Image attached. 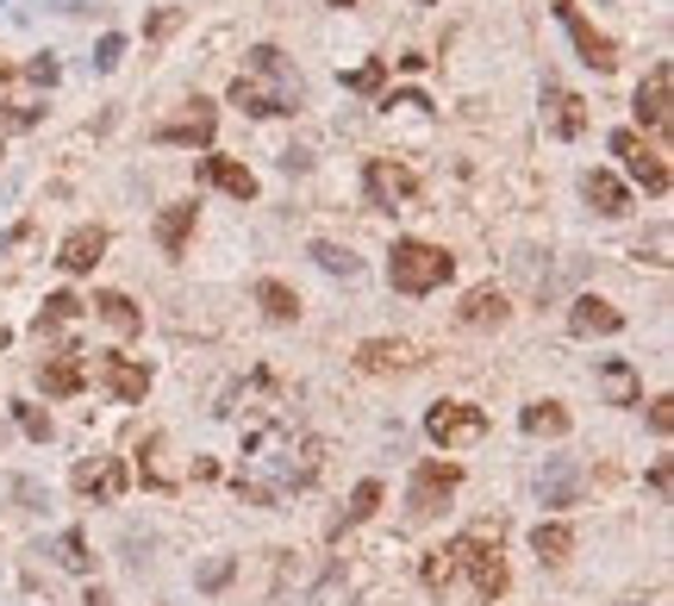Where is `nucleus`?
Masks as SVG:
<instances>
[{
	"instance_id": "nucleus-1",
	"label": "nucleus",
	"mask_w": 674,
	"mask_h": 606,
	"mask_svg": "<svg viewBox=\"0 0 674 606\" xmlns=\"http://www.w3.org/2000/svg\"><path fill=\"white\" fill-rule=\"evenodd\" d=\"M232 107H244V113H300V76L288 69V57L275 44L251 51V69L232 81Z\"/></svg>"
},
{
	"instance_id": "nucleus-2",
	"label": "nucleus",
	"mask_w": 674,
	"mask_h": 606,
	"mask_svg": "<svg viewBox=\"0 0 674 606\" xmlns=\"http://www.w3.org/2000/svg\"><path fill=\"white\" fill-rule=\"evenodd\" d=\"M500 538H506L500 519H482V526H468L463 538H456V569H468L475 601H500L506 587H512V569H506Z\"/></svg>"
},
{
	"instance_id": "nucleus-3",
	"label": "nucleus",
	"mask_w": 674,
	"mask_h": 606,
	"mask_svg": "<svg viewBox=\"0 0 674 606\" xmlns=\"http://www.w3.org/2000/svg\"><path fill=\"white\" fill-rule=\"evenodd\" d=\"M456 275V256L443 251V244H424V238H394V251H387V282L394 294H438L443 282Z\"/></svg>"
},
{
	"instance_id": "nucleus-4",
	"label": "nucleus",
	"mask_w": 674,
	"mask_h": 606,
	"mask_svg": "<svg viewBox=\"0 0 674 606\" xmlns=\"http://www.w3.org/2000/svg\"><path fill=\"white\" fill-rule=\"evenodd\" d=\"M456 488H463V470L443 463V456H424L419 470H412V482H406V519H419V526L424 519H438Z\"/></svg>"
},
{
	"instance_id": "nucleus-5",
	"label": "nucleus",
	"mask_w": 674,
	"mask_h": 606,
	"mask_svg": "<svg viewBox=\"0 0 674 606\" xmlns=\"http://www.w3.org/2000/svg\"><path fill=\"white\" fill-rule=\"evenodd\" d=\"M424 438L438 450H468L487 438V412L475 400H438V407L424 412Z\"/></svg>"
},
{
	"instance_id": "nucleus-6",
	"label": "nucleus",
	"mask_w": 674,
	"mask_h": 606,
	"mask_svg": "<svg viewBox=\"0 0 674 606\" xmlns=\"http://www.w3.org/2000/svg\"><path fill=\"white\" fill-rule=\"evenodd\" d=\"M550 13H556L562 32L575 38L581 63H587V69H599V76H612V69H618V44L606 38V32H599L594 20H581V7H575V0H550Z\"/></svg>"
},
{
	"instance_id": "nucleus-7",
	"label": "nucleus",
	"mask_w": 674,
	"mask_h": 606,
	"mask_svg": "<svg viewBox=\"0 0 674 606\" xmlns=\"http://www.w3.org/2000/svg\"><path fill=\"white\" fill-rule=\"evenodd\" d=\"M612 157H625V169H631L637 181H643V195H669L674 188V176H669V157H662V151H655V144H643V132H631V125H625V132H612Z\"/></svg>"
},
{
	"instance_id": "nucleus-8",
	"label": "nucleus",
	"mask_w": 674,
	"mask_h": 606,
	"mask_svg": "<svg viewBox=\"0 0 674 606\" xmlns=\"http://www.w3.org/2000/svg\"><path fill=\"white\" fill-rule=\"evenodd\" d=\"M88 370H95V382L113 394L119 407H144V394H151V363H132V356H119V351H100Z\"/></svg>"
},
{
	"instance_id": "nucleus-9",
	"label": "nucleus",
	"mask_w": 674,
	"mask_h": 606,
	"mask_svg": "<svg viewBox=\"0 0 674 606\" xmlns=\"http://www.w3.org/2000/svg\"><path fill=\"white\" fill-rule=\"evenodd\" d=\"M363 195H368V207H375V213H394L400 200L419 195V176H412L406 163H394V157H368L363 163Z\"/></svg>"
},
{
	"instance_id": "nucleus-10",
	"label": "nucleus",
	"mask_w": 674,
	"mask_h": 606,
	"mask_svg": "<svg viewBox=\"0 0 674 606\" xmlns=\"http://www.w3.org/2000/svg\"><path fill=\"white\" fill-rule=\"evenodd\" d=\"M631 107H637V125H650L655 137L669 132V125H674V69H669V63H655L650 76L637 81Z\"/></svg>"
},
{
	"instance_id": "nucleus-11",
	"label": "nucleus",
	"mask_w": 674,
	"mask_h": 606,
	"mask_svg": "<svg viewBox=\"0 0 674 606\" xmlns=\"http://www.w3.org/2000/svg\"><path fill=\"white\" fill-rule=\"evenodd\" d=\"M356 370L363 375H406V370H419V344H406V338H363V344H356Z\"/></svg>"
},
{
	"instance_id": "nucleus-12",
	"label": "nucleus",
	"mask_w": 674,
	"mask_h": 606,
	"mask_svg": "<svg viewBox=\"0 0 674 606\" xmlns=\"http://www.w3.org/2000/svg\"><path fill=\"white\" fill-rule=\"evenodd\" d=\"M506 319H512V300H506V288H494V282L468 288L463 307H456V326H468V332H494Z\"/></svg>"
},
{
	"instance_id": "nucleus-13",
	"label": "nucleus",
	"mask_w": 674,
	"mask_h": 606,
	"mask_svg": "<svg viewBox=\"0 0 674 606\" xmlns=\"http://www.w3.org/2000/svg\"><path fill=\"white\" fill-rule=\"evenodd\" d=\"M543 125L556 137H581L587 132V100L575 88H562V81H543Z\"/></svg>"
},
{
	"instance_id": "nucleus-14",
	"label": "nucleus",
	"mask_w": 674,
	"mask_h": 606,
	"mask_svg": "<svg viewBox=\"0 0 674 606\" xmlns=\"http://www.w3.org/2000/svg\"><path fill=\"white\" fill-rule=\"evenodd\" d=\"M568 332L575 338H618L625 332V313H618L606 294H581L575 307H568Z\"/></svg>"
},
{
	"instance_id": "nucleus-15",
	"label": "nucleus",
	"mask_w": 674,
	"mask_h": 606,
	"mask_svg": "<svg viewBox=\"0 0 674 606\" xmlns=\"http://www.w3.org/2000/svg\"><path fill=\"white\" fill-rule=\"evenodd\" d=\"M107 244H113V238H107V225H76V232L57 244V269L63 275H88L100 256H107Z\"/></svg>"
},
{
	"instance_id": "nucleus-16",
	"label": "nucleus",
	"mask_w": 674,
	"mask_h": 606,
	"mask_svg": "<svg viewBox=\"0 0 674 606\" xmlns=\"http://www.w3.org/2000/svg\"><path fill=\"white\" fill-rule=\"evenodd\" d=\"M212 125H219V113H212V100L194 95L188 113L181 119H163L156 125V144H212Z\"/></svg>"
},
{
	"instance_id": "nucleus-17",
	"label": "nucleus",
	"mask_w": 674,
	"mask_h": 606,
	"mask_svg": "<svg viewBox=\"0 0 674 606\" xmlns=\"http://www.w3.org/2000/svg\"><path fill=\"white\" fill-rule=\"evenodd\" d=\"M81 382H88V356L81 351H57L38 363V388L51 394V400H69V394H81Z\"/></svg>"
},
{
	"instance_id": "nucleus-18",
	"label": "nucleus",
	"mask_w": 674,
	"mask_h": 606,
	"mask_svg": "<svg viewBox=\"0 0 674 606\" xmlns=\"http://www.w3.org/2000/svg\"><path fill=\"white\" fill-rule=\"evenodd\" d=\"M88 307H95V319H100V326H107L113 338H137V332H144V307H137L132 294L100 288L95 300H88Z\"/></svg>"
},
{
	"instance_id": "nucleus-19",
	"label": "nucleus",
	"mask_w": 674,
	"mask_h": 606,
	"mask_svg": "<svg viewBox=\"0 0 674 606\" xmlns=\"http://www.w3.org/2000/svg\"><path fill=\"white\" fill-rule=\"evenodd\" d=\"M581 195H587V207H594L599 219H625L631 213V188H625L612 169H587V176H581Z\"/></svg>"
},
{
	"instance_id": "nucleus-20",
	"label": "nucleus",
	"mask_w": 674,
	"mask_h": 606,
	"mask_svg": "<svg viewBox=\"0 0 674 606\" xmlns=\"http://www.w3.org/2000/svg\"><path fill=\"white\" fill-rule=\"evenodd\" d=\"M20 81H25V69H7L0 63V119L13 125V132H25V125H38V95H20Z\"/></svg>"
},
{
	"instance_id": "nucleus-21",
	"label": "nucleus",
	"mask_w": 674,
	"mask_h": 606,
	"mask_svg": "<svg viewBox=\"0 0 674 606\" xmlns=\"http://www.w3.org/2000/svg\"><path fill=\"white\" fill-rule=\"evenodd\" d=\"M194 225H200V207H194V200L163 207V213H156V244H163V256H181V251H188Z\"/></svg>"
},
{
	"instance_id": "nucleus-22",
	"label": "nucleus",
	"mask_w": 674,
	"mask_h": 606,
	"mask_svg": "<svg viewBox=\"0 0 674 606\" xmlns=\"http://www.w3.org/2000/svg\"><path fill=\"white\" fill-rule=\"evenodd\" d=\"M575 544H581V531L568 526V519H538V531H531V550H538V563H568L575 557Z\"/></svg>"
},
{
	"instance_id": "nucleus-23",
	"label": "nucleus",
	"mask_w": 674,
	"mask_h": 606,
	"mask_svg": "<svg viewBox=\"0 0 674 606\" xmlns=\"http://www.w3.org/2000/svg\"><path fill=\"white\" fill-rule=\"evenodd\" d=\"M251 294H256V307H263V319H275V326H294V319H300V294H294L281 275H263Z\"/></svg>"
},
{
	"instance_id": "nucleus-24",
	"label": "nucleus",
	"mask_w": 674,
	"mask_h": 606,
	"mask_svg": "<svg viewBox=\"0 0 674 606\" xmlns=\"http://www.w3.org/2000/svg\"><path fill=\"white\" fill-rule=\"evenodd\" d=\"M200 176L219 188V195H232V200H256V176L244 169V163H232V157H207L200 163Z\"/></svg>"
},
{
	"instance_id": "nucleus-25",
	"label": "nucleus",
	"mask_w": 674,
	"mask_h": 606,
	"mask_svg": "<svg viewBox=\"0 0 674 606\" xmlns=\"http://www.w3.org/2000/svg\"><path fill=\"white\" fill-rule=\"evenodd\" d=\"M519 426L531 431V438H562L575 419H568V407H562V400H531V407L519 412Z\"/></svg>"
},
{
	"instance_id": "nucleus-26",
	"label": "nucleus",
	"mask_w": 674,
	"mask_h": 606,
	"mask_svg": "<svg viewBox=\"0 0 674 606\" xmlns=\"http://www.w3.org/2000/svg\"><path fill=\"white\" fill-rule=\"evenodd\" d=\"M456 575H463V569H456V538H450V544H438L431 557H424L419 582L431 587V594H450V587H456Z\"/></svg>"
},
{
	"instance_id": "nucleus-27",
	"label": "nucleus",
	"mask_w": 674,
	"mask_h": 606,
	"mask_svg": "<svg viewBox=\"0 0 674 606\" xmlns=\"http://www.w3.org/2000/svg\"><path fill=\"white\" fill-rule=\"evenodd\" d=\"M599 382H606V394H612V407H637L643 400V382H637V370L631 363H599Z\"/></svg>"
},
{
	"instance_id": "nucleus-28",
	"label": "nucleus",
	"mask_w": 674,
	"mask_h": 606,
	"mask_svg": "<svg viewBox=\"0 0 674 606\" xmlns=\"http://www.w3.org/2000/svg\"><path fill=\"white\" fill-rule=\"evenodd\" d=\"M382 482H375V475H368V482H356V494H350V507H344V526L338 531H350V526H363V519H375V507H382Z\"/></svg>"
},
{
	"instance_id": "nucleus-29",
	"label": "nucleus",
	"mask_w": 674,
	"mask_h": 606,
	"mask_svg": "<svg viewBox=\"0 0 674 606\" xmlns=\"http://www.w3.org/2000/svg\"><path fill=\"white\" fill-rule=\"evenodd\" d=\"M312 263H319V269H331V275H356V269H363V263L350 256V244H331V238H319V244H312Z\"/></svg>"
},
{
	"instance_id": "nucleus-30",
	"label": "nucleus",
	"mask_w": 674,
	"mask_h": 606,
	"mask_svg": "<svg viewBox=\"0 0 674 606\" xmlns=\"http://www.w3.org/2000/svg\"><path fill=\"white\" fill-rule=\"evenodd\" d=\"M69 319H81V300L76 294H51L38 313V332H57V326H69Z\"/></svg>"
},
{
	"instance_id": "nucleus-31",
	"label": "nucleus",
	"mask_w": 674,
	"mask_h": 606,
	"mask_svg": "<svg viewBox=\"0 0 674 606\" xmlns=\"http://www.w3.org/2000/svg\"><path fill=\"white\" fill-rule=\"evenodd\" d=\"M538 494H543V507H575V470L562 463L550 482H538Z\"/></svg>"
},
{
	"instance_id": "nucleus-32",
	"label": "nucleus",
	"mask_w": 674,
	"mask_h": 606,
	"mask_svg": "<svg viewBox=\"0 0 674 606\" xmlns=\"http://www.w3.org/2000/svg\"><path fill=\"white\" fill-rule=\"evenodd\" d=\"M119 57H125V38H119V32H107V38H100V51H95V69H113Z\"/></svg>"
},
{
	"instance_id": "nucleus-33",
	"label": "nucleus",
	"mask_w": 674,
	"mask_h": 606,
	"mask_svg": "<svg viewBox=\"0 0 674 606\" xmlns=\"http://www.w3.org/2000/svg\"><path fill=\"white\" fill-rule=\"evenodd\" d=\"M119 482H125V475H119V470H107V475H100V494H113ZM76 488H95V470H76Z\"/></svg>"
},
{
	"instance_id": "nucleus-34",
	"label": "nucleus",
	"mask_w": 674,
	"mask_h": 606,
	"mask_svg": "<svg viewBox=\"0 0 674 606\" xmlns=\"http://www.w3.org/2000/svg\"><path fill=\"white\" fill-rule=\"evenodd\" d=\"M382 76H387L382 63H363V69H356V76H350V88H363V95H368V88H382Z\"/></svg>"
},
{
	"instance_id": "nucleus-35",
	"label": "nucleus",
	"mask_w": 674,
	"mask_h": 606,
	"mask_svg": "<svg viewBox=\"0 0 674 606\" xmlns=\"http://www.w3.org/2000/svg\"><path fill=\"white\" fill-rule=\"evenodd\" d=\"M63 563H69V569H88V557H81V531H69V538H63Z\"/></svg>"
},
{
	"instance_id": "nucleus-36",
	"label": "nucleus",
	"mask_w": 674,
	"mask_h": 606,
	"mask_svg": "<svg viewBox=\"0 0 674 606\" xmlns=\"http://www.w3.org/2000/svg\"><path fill=\"white\" fill-rule=\"evenodd\" d=\"M20 426L32 431V438H51V419H44V412H32V407H20Z\"/></svg>"
},
{
	"instance_id": "nucleus-37",
	"label": "nucleus",
	"mask_w": 674,
	"mask_h": 606,
	"mask_svg": "<svg viewBox=\"0 0 674 606\" xmlns=\"http://www.w3.org/2000/svg\"><path fill=\"white\" fill-rule=\"evenodd\" d=\"M175 25H181V13H175V7H169V13H156V20H151V38H169Z\"/></svg>"
},
{
	"instance_id": "nucleus-38",
	"label": "nucleus",
	"mask_w": 674,
	"mask_h": 606,
	"mask_svg": "<svg viewBox=\"0 0 674 606\" xmlns=\"http://www.w3.org/2000/svg\"><path fill=\"white\" fill-rule=\"evenodd\" d=\"M331 7H356V0H331Z\"/></svg>"
},
{
	"instance_id": "nucleus-39",
	"label": "nucleus",
	"mask_w": 674,
	"mask_h": 606,
	"mask_svg": "<svg viewBox=\"0 0 674 606\" xmlns=\"http://www.w3.org/2000/svg\"><path fill=\"white\" fill-rule=\"evenodd\" d=\"M424 7H438V0H424Z\"/></svg>"
}]
</instances>
